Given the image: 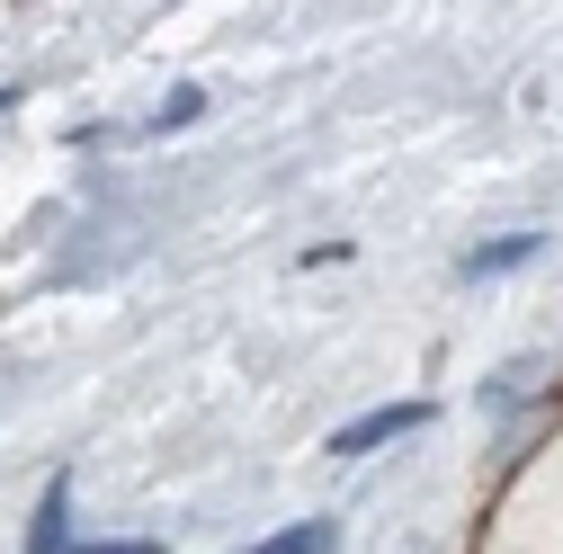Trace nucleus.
Listing matches in <instances>:
<instances>
[{"label":"nucleus","instance_id":"obj_3","mask_svg":"<svg viewBox=\"0 0 563 554\" xmlns=\"http://www.w3.org/2000/svg\"><path fill=\"white\" fill-rule=\"evenodd\" d=\"M537 251V233H501V242H483V251H465V277H492V268H519Z\"/></svg>","mask_w":563,"mask_h":554},{"label":"nucleus","instance_id":"obj_4","mask_svg":"<svg viewBox=\"0 0 563 554\" xmlns=\"http://www.w3.org/2000/svg\"><path fill=\"white\" fill-rule=\"evenodd\" d=\"M322 545H331V519H305V528H277V536H260L242 554H322Z\"/></svg>","mask_w":563,"mask_h":554},{"label":"nucleus","instance_id":"obj_5","mask_svg":"<svg viewBox=\"0 0 563 554\" xmlns=\"http://www.w3.org/2000/svg\"><path fill=\"white\" fill-rule=\"evenodd\" d=\"M90 554H162V545H144V536H134V545H90Z\"/></svg>","mask_w":563,"mask_h":554},{"label":"nucleus","instance_id":"obj_2","mask_svg":"<svg viewBox=\"0 0 563 554\" xmlns=\"http://www.w3.org/2000/svg\"><path fill=\"white\" fill-rule=\"evenodd\" d=\"M27 554H73V483H45V501H36V528H27Z\"/></svg>","mask_w":563,"mask_h":554},{"label":"nucleus","instance_id":"obj_1","mask_svg":"<svg viewBox=\"0 0 563 554\" xmlns=\"http://www.w3.org/2000/svg\"><path fill=\"white\" fill-rule=\"evenodd\" d=\"M411 430H430V402H376V411H358L349 430H331V456H367V447H394V439H411Z\"/></svg>","mask_w":563,"mask_h":554}]
</instances>
